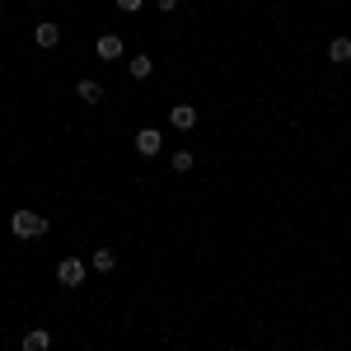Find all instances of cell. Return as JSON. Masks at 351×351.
<instances>
[{"label":"cell","instance_id":"obj_1","mask_svg":"<svg viewBox=\"0 0 351 351\" xmlns=\"http://www.w3.org/2000/svg\"><path fill=\"white\" fill-rule=\"evenodd\" d=\"M10 230H14V239H43V234H47V216H38V211H14V216H10Z\"/></svg>","mask_w":351,"mask_h":351},{"label":"cell","instance_id":"obj_2","mask_svg":"<svg viewBox=\"0 0 351 351\" xmlns=\"http://www.w3.org/2000/svg\"><path fill=\"white\" fill-rule=\"evenodd\" d=\"M56 281H61L66 291L84 286V263H80V258H61V263H56Z\"/></svg>","mask_w":351,"mask_h":351},{"label":"cell","instance_id":"obj_3","mask_svg":"<svg viewBox=\"0 0 351 351\" xmlns=\"http://www.w3.org/2000/svg\"><path fill=\"white\" fill-rule=\"evenodd\" d=\"M169 122H173L178 132H192V127H197V108H192V104H173V108H169Z\"/></svg>","mask_w":351,"mask_h":351},{"label":"cell","instance_id":"obj_4","mask_svg":"<svg viewBox=\"0 0 351 351\" xmlns=\"http://www.w3.org/2000/svg\"><path fill=\"white\" fill-rule=\"evenodd\" d=\"M136 150H141V155H160V150H164V136L155 132V127L136 132Z\"/></svg>","mask_w":351,"mask_h":351},{"label":"cell","instance_id":"obj_5","mask_svg":"<svg viewBox=\"0 0 351 351\" xmlns=\"http://www.w3.org/2000/svg\"><path fill=\"white\" fill-rule=\"evenodd\" d=\"M24 351H52V332H47V328H33V332H24Z\"/></svg>","mask_w":351,"mask_h":351},{"label":"cell","instance_id":"obj_6","mask_svg":"<svg viewBox=\"0 0 351 351\" xmlns=\"http://www.w3.org/2000/svg\"><path fill=\"white\" fill-rule=\"evenodd\" d=\"M33 43H38V47H56V43H61V28L56 24H38L33 28Z\"/></svg>","mask_w":351,"mask_h":351},{"label":"cell","instance_id":"obj_7","mask_svg":"<svg viewBox=\"0 0 351 351\" xmlns=\"http://www.w3.org/2000/svg\"><path fill=\"white\" fill-rule=\"evenodd\" d=\"M99 56H104V61H117V56H122V38H117V33H104V38H99Z\"/></svg>","mask_w":351,"mask_h":351},{"label":"cell","instance_id":"obj_8","mask_svg":"<svg viewBox=\"0 0 351 351\" xmlns=\"http://www.w3.org/2000/svg\"><path fill=\"white\" fill-rule=\"evenodd\" d=\"M127 71H132V80H150V75H155V61H150V56H132Z\"/></svg>","mask_w":351,"mask_h":351},{"label":"cell","instance_id":"obj_9","mask_svg":"<svg viewBox=\"0 0 351 351\" xmlns=\"http://www.w3.org/2000/svg\"><path fill=\"white\" fill-rule=\"evenodd\" d=\"M75 94H80L84 104H104V84H99V80H80V84H75Z\"/></svg>","mask_w":351,"mask_h":351},{"label":"cell","instance_id":"obj_10","mask_svg":"<svg viewBox=\"0 0 351 351\" xmlns=\"http://www.w3.org/2000/svg\"><path fill=\"white\" fill-rule=\"evenodd\" d=\"M328 56H332L337 66H347V61H351V38H332V47H328Z\"/></svg>","mask_w":351,"mask_h":351},{"label":"cell","instance_id":"obj_11","mask_svg":"<svg viewBox=\"0 0 351 351\" xmlns=\"http://www.w3.org/2000/svg\"><path fill=\"white\" fill-rule=\"evenodd\" d=\"M89 263H94V271H112V267H117V253H112V248H99Z\"/></svg>","mask_w":351,"mask_h":351},{"label":"cell","instance_id":"obj_12","mask_svg":"<svg viewBox=\"0 0 351 351\" xmlns=\"http://www.w3.org/2000/svg\"><path fill=\"white\" fill-rule=\"evenodd\" d=\"M192 164H197V160H192V150H178V155H173V173H188Z\"/></svg>","mask_w":351,"mask_h":351},{"label":"cell","instance_id":"obj_13","mask_svg":"<svg viewBox=\"0 0 351 351\" xmlns=\"http://www.w3.org/2000/svg\"><path fill=\"white\" fill-rule=\"evenodd\" d=\"M141 5H145V0H117V10H122V14H136Z\"/></svg>","mask_w":351,"mask_h":351},{"label":"cell","instance_id":"obj_14","mask_svg":"<svg viewBox=\"0 0 351 351\" xmlns=\"http://www.w3.org/2000/svg\"><path fill=\"white\" fill-rule=\"evenodd\" d=\"M173 5H178V0H160V10H173Z\"/></svg>","mask_w":351,"mask_h":351}]
</instances>
